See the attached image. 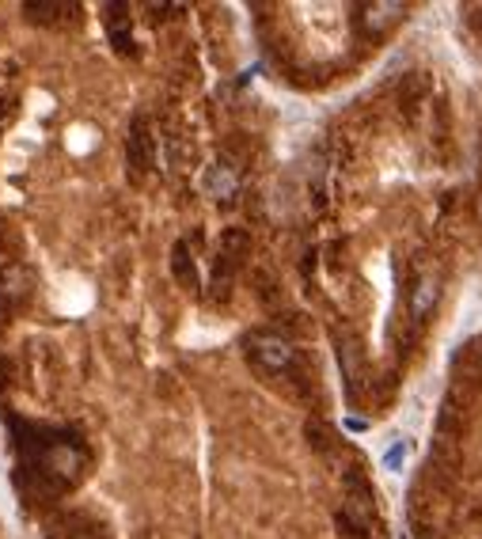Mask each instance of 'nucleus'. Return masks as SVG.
Masks as SVG:
<instances>
[{"label":"nucleus","instance_id":"1","mask_svg":"<svg viewBox=\"0 0 482 539\" xmlns=\"http://www.w3.org/2000/svg\"><path fill=\"white\" fill-rule=\"evenodd\" d=\"M84 463H88V452L80 449V444L69 441V437H58V441H50L39 449V456H34V471H39L42 479H50V482H58V487H69V482L80 479Z\"/></svg>","mask_w":482,"mask_h":539},{"label":"nucleus","instance_id":"2","mask_svg":"<svg viewBox=\"0 0 482 539\" xmlns=\"http://www.w3.org/2000/svg\"><path fill=\"white\" fill-rule=\"evenodd\" d=\"M244 346H247V358L255 361L258 373H270V376L289 373L292 361H296L292 342L285 339V334H273V330H255V334H247Z\"/></svg>","mask_w":482,"mask_h":539},{"label":"nucleus","instance_id":"3","mask_svg":"<svg viewBox=\"0 0 482 539\" xmlns=\"http://www.w3.org/2000/svg\"><path fill=\"white\" fill-rule=\"evenodd\" d=\"M125 163H129V172H134V179H144L148 172H153V163H156V137H153V125H148V118H137L134 125H129Z\"/></svg>","mask_w":482,"mask_h":539},{"label":"nucleus","instance_id":"4","mask_svg":"<svg viewBox=\"0 0 482 539\" xmlns=\"http://www.w3.org/2000/svg\"><path fill=\"white\" fill-rule=\"evenodd\" d=\"M201 191L217 206H232L239 198V167L232 160H213L206 167V175H201Z\"/></svg>","mask_w":482,"mask_h":539},{"label":"nucleus","instance_id":"5","mask_svg":"<svg viewBox=\"0 0 482 539\" xmlns=\"http://www.w3.org/2000/svg\"><path fill=\"white\" fill-rule=\"evenodd\" d=\"M406 15V5H395V0H373V5H361L357 8V27L365 39H380L387 34L399 20Z\"/></svg>","mask_w":482,"mask_h":539},{"label":"nucleus","instance_id":"6","mask_svg":"<svg viewBox=\"0 0 482 539\" xmlns=\"http://www.w3.org/2000/svg\"><path fill=\"white\" fill-rule=\"evenodd\" d=\"M251 251V239L247 232H239V228H228V232H220V244H217V282H232L236 270L244 266V258Z\"/></svg>","mask_w":482,"mask_h":539},{"label":"nucleus","instance_id":"7","mask_svg":"<svg viewBox=\"0 0 482 539\" xmlns=\"http://www.w3.org/2000/svg\"><path fill=\"white\" fill-rule=\"evenodd\" d=\"M103 23H107V34H110V46L118 53H129L134 50V23H129V8L125 5H107L103 8Z\"/></svg>","mask_w":482,"mask_h":539},{"label":"nucleus","instance_id":"8","mask_svg":"<svg viewBox=\"0 0 482 539\" xmlns=\"http://www.w3.org/2000/svg\"><path fill=\"white\" fill-rule=\"evenodd\" d=\"M437 301H440V274H422L411 289V315L422 323L437 308Z\"/></svg>","mask_w":482,"mask_h":539},{"label":"nucleus","instance_id":"9","mask_svg":"<svg viewBox=\"0 0 482 539\" xmlns=\"http://www.w3.org/2000/svg\"><path fill=\"white\" fill-rule=\"evenodd\" d=\"M171 270H175V277H179L182 289H198V266H194V258L187 255V244H175V251H171Z\"/></svg>","mask_w":482,"mask_h":539},{"label":"nucleus","instance_id":"10","mask_svg":"<svg viewBox=\"0 0 482 539\" xmlns=\"http://www.w3.org/2000/svg\"><path fill=\"white\" fill-rule=\"evenodd\" d=\"M27 293V274L23 270H8V274H0V301H20V296Z\"/></svg>","mask_w":482,"mask_h":539},{"label":"nucleus","instance_id":"11","mask_svg":"<svg viewBox=\"0 0 482 539\" xmlns=\"http://www.w3.org/2000/svg\"><path fill=\"white\" fill-rule=\"evenodd\" d=\"M23 12L31 15V20H42V23H53L58 15H69L72 5H23Z\"/></svg>","mask_w":482,"mask_h":539},{"label":"nucleus","instance_id":"12","mask_svg":"<svg viewBox=\"0 0 482 539\" xmlns=\"http://www.w3.org/2000/svg\"><path fill=\"white\" fill-rule=\"evenodd\" d=\"M403 460H406V444L399 441V444H392V452L384 456V463H387V471H399V468H403Z\"/></svg>","mask_w":482,"mask_h":539},{"label":"nucleus","instance_id":"13","mask_svg":"<svg viewBox=\"0 0 482 539\" xmlns=\"http://www.w3.org/2000/svg\"><path fill=\"white\" fill-rule=\"evenodd\" d=\"M72 539H99V535H91V532H77V535H72Z\"/></svg>","mask_w":482,"mask_h":539}]
</instances>
